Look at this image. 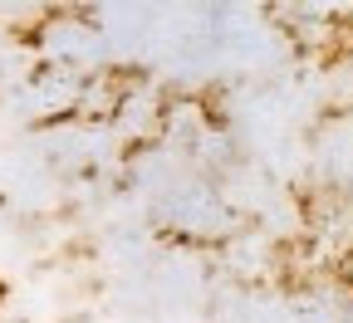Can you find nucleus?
<instances>
[]
</instances>
